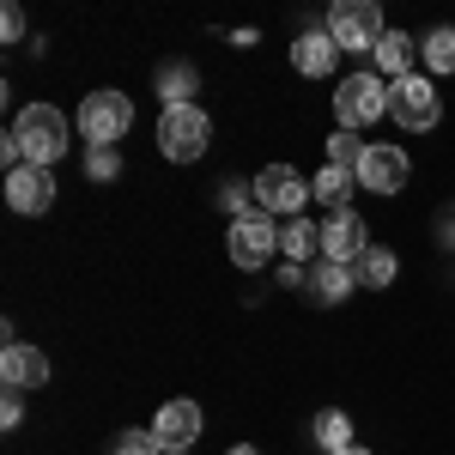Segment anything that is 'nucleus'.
I'll list each match as a JSON object with an SVG mask.
<instances>
[{
	"label": "nucleus",
	"mask_w": 455,
	"mask_h": 455,
	"mask_svg": "<svg viewBox=\"0 0 455 455\" xmlns=\"http://www.w3.org/2000/svg\"><path fill=\"white\" fill-rule=\"evenodd\" d=\"M304 201H315L310 182L291 171V164H267V171L255 176V212H267V219H304Z\"/></svg>",
	"instance_id": "0eeeda50"
},
{
	"label": "nucleus",
	"mask_w": 455,
	"mask_h": 455,
	"mask_svg": "<svg viewBox=\"0 0 455 455\" xmlns=\"http://www.w3.org/2000/svg\"><path fill=\"white\" fill-rule=\"evenodd\" d=\"M6 207L36 219V212L55 207V171H43V164H19V171H6Z\"/></svg>",
	"instance_id": "9d476101"
},
{
	"label": "nucleus",
	"mask_w": 455,
	"mask_h": 455,
	"mask_svg": "<svg viewBox=\"0 0 455 455\" xmlns=\"http://www.w3.org/2000/svg\"><path fill=\"white\" fill-rule=\"evenodd\" d=\"M109 455H164V450H158L152 431H122V437L109 443Z\"/></svg>",
	"instance_id": "a878e982"
},
{
	"label": "nucleus",
	"mask_w": 455,
	"mask_h": 455,
	"mask_svg": "<svg viewBox=\"0 0 455 455\" xmlns=\"http://www.w3.org/2000/svg\"><path fill=\"white\" fill-rule=\"evenodd\" d=\"M164 455H195V450H164Z\"/></svg>",
	"instance_id": "2f4dec72"
},
{
	"label": "nucleus",
	"mask_w": 455,
	"mask_h": 455,
	"mask_svg": "<svg viewBox=\"0 0 455 455\" xmlns=\"http://www.w3.org/2000/svg\"><path fill=\"white\" fill-rule=\"evenodd\" d=\"M225 249H231V267H243V274H255V267H267V261L280 255V225H274L267 212H249V219H231V237H225Z\"/></svg>",
	"instance_id": "6e6552de"
},
{
	"label": "nucleus",
	"mask_w": 455,
	"mask_h": 455,
	"mask_svg": "<svg viewBox=\"0 0 455 455\" xmlns=\"http://www.w3.org/2000/svg\"><path fill=\"white\" fill-rule=\"evenodd\" d=\"M364 249H371V231H364V219H358L352 207L322 219V261H347V267H352Z\"/></svg>",
	"instance_id": "9b49d317"
},
{
	"label": "nucleus",
	"mask_w": 455,
	"mask_h": 455,
	"mask_svg": "<svg viewBox=\"0 0 455 455\" xmlns=\"http://www.w3.org/2000/svg\"><path fill=\"white\" fill-rule=\"evenodd\" d=\"M334 61H340V43H334L328 31H304L298 43H291V68L304 73V79H328Z\"/></svg>",
	"instance_id": "4468645a"
},
{
	"label": "nucleus",
	"mask_w": 455,
	"mask_h": 455,
	"mask_svg": "<svg viewBox=\"0 0 455 455\" xmlns=\"http://www.w3.org/2000/svg\"><path fill=\"white\" fill-rule=\"evenodd\" d=\"M85 176H92V182H116V176H122L116 146H85Z\"/></svg>",
	"instance_id": "393cba45"
},
{
	"label": "nucleus",
	"mask_w": 455,
	"mask_h": 455,
	"mask_svg": "<svg viewBox=\"0 0 455 455\" xmlns=\"http://www.w3.org/2000/svg\"><path fill=\"white\" fill-rule=\"evenodd\" d=\"M352 188H358V176H352V171H340V164H322V171L310 176V195H315V201H322L328 212H347Z\"/></svg>",
	"instance_id": "dca6fc26"
},
{
	"label": "nucleus",
	"mask_w": 455,
	"mask_h": 455,
	"mask_svg": "<svg viewBox=\"0 0 455 455\" xmlns=\"http://www.w3.org/2000/svg\"><path fill=\"white\" fill-rule=\"evenodd\" d=\"M212 140V122H207V109H195V104H176L158 116V152L171 158V164H195L201 152H207Z\"/></svg>",
	"instance_id": "39448f33"
},
{
	"label": "nucleus",
	"mask_w": 455,
	"mask_h": 455,
	"mask_svg": "<svg viewBox=\"0 0 455 455\" xmlns=\"http://www.w3.org/2000/svg\"><path fill=\"white\" fill-rule=\"evenodd\" d=\"M437 231H443V243H455V207L443 212V219H437Z\"/></svg>",
	"instance_id": "c85d7f7f"
},
{
	"label": "nucleus",
	"mask_w": 455,
	"mask_h": 455,
	"mask_svg": "<svg viewBox=\"0 0 455 455\" xmlns=\"http://www.w3.org/2000/svg\"><path fill=\"white\" fill-rule=\"evenodd\" d=\"M413 55H419V43L407 31H388L383 43H377V68L371 73H388V79H407L413 73Z\"/></svg>",
	"instance_id": "f3484780"
},
{
	"label": "nucleus",
	"mask_w": 455,
	"mask_h": 455,
	"mask_svg": "<svg viewBox=\"0 0 455 455\" xmlns=\"http://www.w3.org/2000/svg\"><path fill=\"white\" fill-rule=\"evenodd\" d=\"M395 274H401V261L388 255L383 243H371L358 261H352V280L358 285H371V291H383V285H395Z\"/></svg>",
	"instance_id": "6ab92c4d"
},
{
	"label": "nucleus",
	"mask_w": 455,
	"mask_h": 455,
	"mask_svg": "<svg viewBox=\"0 0 455 455\" xmlns=\"http://www.w3.org/2000/svg\"><path fill=\"white\" fill-rule=\"evenodd\" d=\"M334 116H340L347 134L371 128L377 116H388V79L383 73H347V79L334 85Z\"/></svg>",
	"instance_id": "f03ea898"
},
{
	"label": "nucleus",
	"mask_w": 455,
	"mask_h": 455,
	"mask_svg": "<svg viewBox=\"0 0 455 455\" xmlns=\"http://www.w3.org/2000/svg\"><path fill=\"white\" fill-rule=\"evenodd\" d=\"M249 201H255V182H237V176L219 182V207L231 212V219H249Z\"/></svg>",
	"instance_id": "b1692460"
},
{
	"label": "nucleus",
	"mask_w": 455,
	"mask_h": 455,
	"mask_svg": "<svg viewBox=\"0 0 455 455\" xmlns=\"http://www.w3.org/2000/svg\"><path fill=\"white\" fill-rule=\"evenodd\" d=\"M437 116H443V104H437L431 73H407V79L388 85V122H395V128H407V134H431Z\"/></svg>",
	"instance_id": "7ed1b4c3"
},
{
	"label": "nucleus",
	"mask_w": 455,
	"mask_h": 455,
	"mask_svg": "<svg viewBox=\"0 0 455 455\" xmlns=\"http://www.w3.org/2000/svg\"><path fill=\"white\" fill-rule=\"evenodd\" d=\"M280 255L285 261H310V255H322V225H310V219H285L280 225Z\"/></svg>",
	"instance_id": "a211bd4d"
},
{
	"label": "nucleus",
	"mask_w": 455,
	"mask_h": 455,
	"mask_svg": "<svg viewBox=\"0 0 455 455\" xmlns=\"http://www.w3.org/2000/svg\"><path fill=\"white\" fill-rule=\"evenodd\" d=\"M19 419H25V395H19V388H6V395H0V425H6V431H19Z\"/></svg>",
	"instance_id": "bb28decb"
},
{
	"label": "nucleus",
	"mask_w": 455,
	"mask_h": 455,
	"mask_svg": "<svg viewBox=\"0 0 455 455\" xmlns=\"http://www.w3.org/2000/svg\"><path fill=\"white\" fill-rule=\"evenodd\" d=\"M68 116L55 104H25L19 116H12V134H6V164L19 171V164H43V171H55V158L68 152Z\"/></svg>",
	"instance_id": "f257e3e1"
},
{
	"label": "nucleus",
	"mask_w": 455,
	"mask_h": 455,
	"mask_svg": "<svg viewBox=\"0 0 455 455\" xmlns=\"http://www.w3.org/2000/svg\"><path fill=\"white\" fill-rule=\"evenodd\" d=\"M152 437H158V450H195V437H201V407H195V401H164L158 419H152Z\"/></svg>",
	"instance_id": "f8f14e48"
},
{
	"label": "nucleus",
	"mask_w": 455,
	"mask_h": 455,
	"mask_svg": "<svg viewBox=\"0 0 455 455\" xmlns=\"http://www.w3.org/2000/svg\"><path fill=\"white\" fill-rule=\"evenodd\" d=\"M0 36L6 43H25V12L19 6H0Z\"/></svg>",
	"instance_id": "cd10ccee"
},
{
	"label": "nucleus",
	"mask_w": 455,
	"mask_h": 455,
	"mask_svg": "<svg viewBox=\"0 0 455 455\" xmlns=\"http://www.w3.org/2000/svg\"><path fill=\"white\" fill-rule=\"evenodd\" d=\"M340 455H371V450H358V443H352V450H340Z\"/></svg>",
	"instance_id": "7c9ffc66"
},
{
	"label": "nucleus",
	"mask_w": 455,
	"mask_h": 455,
	"mask_svg": "<svg viewBox=\"0 0 455 455\" xmlns=\"http://www.w3.org/2000/svg\"><path fill=\"white\" fill-rule=\"evenodd\" d=\"M315 443H322L328 455L352 450V419L340 413V407H322V413H315Z\"/></svg>",
	"instance_id": "412c9836"
},
{
	"label": "nucleus",
	"mask_w": 455,
	"mask_h": 455,
	"mask_svg": "<svg viewBox=\"0 0 455 455\" xmlns=\"http://www.w3.org/2000/svg\"><path fill=\"white\" fill-rule=\"evenodd\" d=\"M407 176H413V164H407V152H401V146L371 140L364 164H358V188H364V195H401V188H407Z\"/></svg>",
	"instance_id": "1a4fd4ad"
},
{
	"label": "nucleus",
	"mask_w": 455,
	"mask_h": 455,
	"mask_svg": "<svg viewBox=\"0 0 455 455\" xmlns=\"http://www.w3.org/2000/svg\"><path fill=\"white\" fill-rule=\"evenodd\" d=\"M304 285H310V298H315V304H347L352 291H358V280H352V267H347V261H315Z\"/></svg>",
	"instance_id": "2eb2a0df"
},
{
	"label": "nucleus",
	"mask_w": 455,
	"mask_h": 455,
	"mask_svg": "<svg viewBox=\"0 0 455 455\" xmlns=\"http://www.w3.org/2000/svg\"><path fill=\"white\" fill-rule=\"evenodd\" d=\"M73 122H79L85 146H116L128 128H134V98H128V92H92Z\"/></svg>",
	"instance_id": "423d86ee"
},
{
	"label": "nucleus",
	"mask_w": 455,
	"mask_h": 455,
	"mask_svg": "<svg viewBox=\"0 0 455 455\" xmlns=\"http://www.w3.org/2000/svg\"><path fill=\"white\" fill-rule=\"evenodd\" d=\"M425 73H455V25L425 31Z\"/></svg>",
	"instance_id": "4be33fe9"
},
{
	"label": "nucleus",
	"mask_w": 455,
	"mask_h": 455,
	"mask_svg": "<svg viewBox=\"0 0 455 455\" xmlns=\"http://www.w3.org/2000/svg\"><path fill=\"white\" fill-rule=\"evenodd\" d=\"M225 455H261V450H249V443H237V450H225Z\"/></svg>",
	"instance_id": "c756f323"
},
{
	"label": "nucleus",
	"mask_w": 455,
	"mask_h": 455,
	"mask_svg": "<svg viewBox=\"0 0 455 455\" xmlns=\"http://www.w3.org/2000/svg\"><path fill=\"white\" fill-rule=\"evenodd\" d=\"M364 152H371V140H358V134H347V128H334V134H328V164H340V171L358 176Z\"/></svg>",
	"instance_id": "5701e85b"
},
{
	"label": "nucleus",
	"mask_w": 455,
	"mask_h": 455,
	"mask_svg": "<svg viewBox=\"0 0 455 455\" xmlns=\"http://www.w3.org/2000/svg\"><path fill=\"white\" fill-rule=\"evenodd\" d=\"M0 383L19 388V395H25V388H43L49 383V358L36 347H25V340H12V347L0 352Z\"/></svg>",
	"instance_id": "ddd939ff"
},
{
	"label": "nucleus",
	"mask_w": 455,
	"mask_h": 455,
	"mask_svg": "<svg viewBox=\"0 0 455 455\" xmlns=\"http://www.w3.org/2000/svg\"><path fill=\"white\" fill-rule=\"evenodd\" d=\"M328 36L340 43V55H377L388 25H383V12H377V0H340L328 12Z\"/></svg>",
	"instance_id": "20e7f679"
},
{
	"label": "nucleus",
	"mask_w": 455,
	"mask_h": 455,
	"mask_svg": "<svg viewBox=\"0 0 455 455\" xmlns=\"http://www.w3.org/2000/svg\"><path fill=\"white\" fill-rule=\"evenodd\" d=\"M195 85H201V73L188 68V61H164V68H158V98H164V109L188 104V98H195Z\"/></svg>",
	"instance_id": "aec40b11"
}]
</instances>
